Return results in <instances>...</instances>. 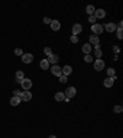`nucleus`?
I'll return each mask as SVG.
<instances>
[{"instance_id":"1","label":"nucleus","mask_w":123,"mask_h":138,"mask_svg":"<svg viewBox=\"0 0 123 138\" xmlns=\"http://www.w3.org/2000/svg\"><path fill=\"white\" fill-rule=\"evenodd\" d=\"M91 31L94 32L92 35L99 36V35H101V33L104 32V26H102V25H100V24H94V25L91 26Z\"/></svg>"},{"instance_id":"2","label":"nucleus","mask_w":123,"mask_h":138,"mask_svg":"<svg viewBox=\"0 0 123 138\" xmlns=\"http://www.w3.org/2000/svg\"><path fill=\"white\" fill-rule=\"evenodd\" d=\"M64 95H65L66 99H71V97H74V96L76 95V89L74 88V86H69V88L65 90Z\"/></svg>"},{"instance_id":"3","label":"nucleus","mask_w":123,"mask_h":138,"mask_svg":"<svg viewBox=\"0 0 123 138\" xmlns=\"http://www.w3.org/2000/svg\"><path fill=\"white\" fill-rule=\"evenodd\" d=\"M20 84H21L22 89H25V91H27L29 89H31V86H32V82H31V79H27V78H23Z\"/></svg>"},{"instance_id":"4","label":"nucleus","mask_w":123,"mask_h":138,"mask_svg":"<svg viewBox=\"0 0 123 138\" xmlns=\"http://www.w3.org/2000/svg\"><path fill=\"white\" fill-rule=\"evenodd\" d=\"M21 59H22V62L25 64H30L33 61V54H31V53H23V54L21 55Z\"/></svg>"},{"instance_id":"5","label":"nucleus","mask_w":123,"mask_h":138,"mask_svg":"<svg viewBox=\"0 0 123 138\" xmlns=\"http://www.w3.org/2000/svg\"><path fill=\"white\" fill-rule=\"evenodd\" d=\"M94 69L97 72H101L102 69H105V62L102 59H96V62L94 63Z\"/></svg>"},{"instance_id":"6","label":"nucleus","mask_w":123,"mask_h":138,"mask_svg":"<svg viewBox=\"0 0 123 138\" xmlns=\"http://www.w3.org/2000/svg\"><path fill=\"white\" fill-rule=\"evenodd\" d=\"M20 99H21V101H30L32 99V94L29 90L27 91H22L21 95H20Z\"/></svg>"},{"instance_id":"7","label":"nucleus","mask_w":123,"mask_h":138,"mask_svg":"<svg viewBox=\"0 0 123 138\" xmlns=\"http://www.w3.org/2000/svg\"><path fill=\"white\" fill-rule=\"evenodd\" d=\"M51 72H52V74H53V75H56V76H58V78H59V76L62 75V68H60L58 64H54L52 68H51Z\"/></svg>"},{"instance_id":"8","label":"nucleus","mask_w":123,"mask_h":138,"mask_svg":"<svg viewBox=\"0 0 123 138\" xmlns=\"http://www.w3.org/2000/svg\"><path fill=\"white\" fill-rule=\"evenodd\" d=\"M117 78H116V75L114 76H112V78H107V79H105L104 80V85L106 86V88H112V85H113L114 80H116Z\"/></svg>"},{"instance_id":"9","label":"nucleus","mask_w":123,"mask_h":138,"mask_svg":"<svg viewBox=\"0 0 123 138\" xmlns=\"http://www.w3.org/2000/svg\"><path fill=\"white\" fill-rule=\"evenodd\" d=\"M94 15L96 18H105L106 17V11L104 9H97V10H95Z\"/></svg>"},{"instance_id":"10","label":"nucleus","mask_w":123,"mask_h":138,"mask_svg":"<svg viewBox=\"0 0 123 138\" xmlns=\"http://www.w3.org/2000/svg\"><path fill=\"white\" fill-rule=\"evenodd\" d=\"M105 28H106V31L107 32H114L116 30H117V26H116V24H113V22H108V24H106L105 25Z\"/></svg>"},{"instance_id":"11","label":"nucleus","mask_w":123,"mask_h":138,"mask_svg":"<svg viewBox=\"0 0 123 138\" xmlns=\"http://www.w3.org/2000/svg\"><path fill=\"white\" fill-rule=\"evenodd\" d=\"M71 31H73V35H74V36H78V35L83 31V26H81L80 24H75V25L73 26V28H71Z\"/></svg>"},{"instance_id":"12","label":"nucleus","mask_w":123,"mask_h":138,"mask_svg":"<svg viewBox=\"0 0 123 138\" xmlns=\"http://www.w3.org/2000/svg\"><path fill=\"white\" fill-rule=\"evenodd\" d=\"M47 61H48V63H49V64L52 63V64L54 65V64H57V63H58V61H59V57H58L57 54H53V53H52V54L48 57Z\"/></svg>"},{"instance_id":"13","label":"nucleus","mask_w":123,"mask_h":138,"mask_svg":"<svg viewBox=\"0 0 123 138\" xmlns=\"http://www.w3.org/2000/svg\"><path fill=\"white\" fill-rule=\"evenodd\" d=\"M51 28H52L53 31H59V30H60V22H59L58 20H52V22H51Z\"/></svg>"},{"instance_id":"14","label":"nucleus","mask_w":123,"mask_h":138,"mask_svg":"<svg viewBox=\"0 0 123 138\" xmlns=\"http://www.w3.org/2000/svg\"><path fill=\"white\" fill-rule=\"evenodd\" d=\"M71 72H73V68L70 65H65V67L62 68V74L65 75V76H68L69 74H71Z\"/></svg>"},{"instance_id":"15","label":"nucleus","mask_w":123,"mask_h":138,"mask_svg":"<svg viewBox=\"0 0 123 138\" xmlns=\"http://www.w3.org/2000/svg\"><path fill=\"white\" fill-rule=\"evenodd\" d=\"M20 102H21V99H20L19 96H14V97L10 99V105L11 106H17Z\"/></svg>"},{"instance_id":"16","label":"nucleus","mask_w":123,"mask_h":138,"mask_svg":"<svg viewBox=\"0 0 123 138\" xmlns=\"http://www.w3.org/2000/svg\"><path fill=\"white\" fill-rule=\"evenodd\" d=\"M54 99H56L57 101H64V100H65V95H64V92L59 91L54 95Z\"/></svg>"},{"instance_id":"17","label":"nucleus","mask_w":123,"mask_h":138,"mask_svg":"<svg viewBox=\"0 0 123 138\" xmlns=\"http://www.w3.org/2000/svg\"><path fill=\"white\" fill-rule=\"evenodd\" d=\"M39 67H41V69L47 70L48 68H49V63H48L47 59H42V61H41V63H39Z\"/></svg>"},{"instance_id":"18","label":"nucleus","mask_w":123,"mask_h":138,"mask_svg":"<svg viewBox=\"0 0 123 138\" xmlns=\"http://www.w3.org/2000/svg\"><path fill=\"white\" fill-rule=\"evenodd\" d=\"M81 51L85 53V54H90V52H91V45L90 43H85L83 48H81Z\"/></svg>"},{"instance_id":"19","label":"nucleus","mask_w":123,"mask_h":138,"mask_svg":"<svg viewBox=\"0 0 123 138\" xmlns=\"http://www.w3.org/2000/svg\"><path fill=\"white\" fill-rule=\"evenodd\" d=\"M89 40H90V42L92 45H99L100 43V38H99V36H96V35H91Z\"/></svg>"},{"instance_id":"20","label":"nucleus","mask_w":123,"mask_h":138,"mask_svg":"<svg viewBox=\"0 0 123 138\" xmlns=\"http://www.w3.org/2000/svg\"><path fill=\"white\" fill-rule=\"evenodd\" d=\"M25 78V75H23V72L22 70H19L17 73H16V82L17 83H21V80Z\"/></svg>"},{"instance_id":"21","label":"nucleus","mask_w":123,"mask_h":138,"mask_svg":"<svg viewBox=\"0 0 123 138\" xmlns=\"http://www.w3.org/2000/svg\"><path fill=\"white\" fill-rule=\"evenodd\" d=\"M95 10L96 9H95V6H92V5H87V6H86V12H87L90 16L95 14Z\"/></svg>"},{"instance_id":"22","label":"nucleus","mask_w":123,"mask_h":138,"mask_svg":"<svg viewBox=\"0 0 123 138\" xmlns=\"http://www.w3.org/2000/svg\"><path fill=\"white\" fill-rule=\"evenodd\" d=\"M107 75H108V78H112L116 75V70H114L113 68H108L107 69Z\"/></svg>"},{"instance_id":"23","label":"nucleus","mask_w":123,"mask_h":138,"mask_svg":"<svg viewBox=\"0 0 123 138\" xmlns=\"http://www.w3.org/2000/svg\"><path fill=\"white\" fill-rule=\"evenodd\" d=\"M113 111H114V113H121V112L123 111V109H122V106H121V105H118V106H114Z\"/></svg>"},{"instance_id":"24","label":"nucleus","mask_w":123,"mask_h":138,"mask_svg":"<svg viewBox=\"0 0 123 138\" xmlns=\"http://www.w3.org/2000/svg\"><path fill=\"white\" fill-rule=\"evenodd\" d=\"M84 61H85L86 63H91L92 62V57L90 54H85V57H84Z\"/></svg>"},{"instance_id":"25","label":"nucleus","mask_w":123,"mask_h":138,"mask_svg":"<svg viewBox=\"0 0 123 138\" xmlns=\"http://www.w3.org/2000/svg\"><path fill=\"white\" fill-rule=\"evenodd\" d=\"M59 80H60V83H66V82H68V76H65V75L62 74V75L59 76Z\"/></svg>"},{"instance_id":"26","label":"nucleus","mask_w":123,"mask_h":138,"mask_svg":"<svg viewBox=\"0 0 123 138\" xmlns=\"http://www.w3.org/2000/svg\"><path fill=\"white\" fill-rule=\"evenodd\" d=\"M95 55H96V58H97V59H100V58H101V55H102V51H101V49L95 51Z\"/></svg>"},{"instance_id":"27","label":"nucleus","mask_w":123,"mask_h":138,"mask_svg":"<svg viewBox=\"0 0 123 138\" xmlns=\"http://www.w3.org/2000/svg\"><path fill=\"white\" fill-rule=\"evenodd\" d=\"M70 41H71L73 43H78V42H79V38H78V36L71 35V37H70Z\"/></svg>"},{"instance_id":"28","label":"nucleus","mask_w":123,"mask_h":138,"mask_svg":"<svg viewBox=\"0 0 123 138\" xmlns=\"http://www.w3.org/2000/svg\"><path fill=\"white\" fill-rule=\"evenodd\" d=\"M44 54L48 55V57H49V55L52 54V49H51L49 47H46V48H44Z\"/></svg>"},{"instance_id":"29","label":"nucleus","mask_w":123,"mask_h":138,"mask_svg":"<svg viewBox=\"0 0 123 138\" xmlns=\"http://www.w3.org/2000/svg\"><path fill=\"white\" fill-rule=\"evenodd\" d=\"M117 38H118V40H122V38H123L122 30H117Z\"/></svg>"},{"instance_id":"30","label":"nucleus","mask_w":123,"mask_h":138,"mask_svg":"<svg viewBox=\"0 0 123 138\" xmlns=\"http://www.w3.org/2000/svg\"><path fill=\"white\" fill-rule=\"evenodd\" d=\"M15 54L16 55H22L23 54V52H22L21 48H16V49H15Z\"/></svg>"},{"instance_id":"31","label":"nucleus","mask_w":123,"mask_h":138,"mask_svg":"<svg viewBox=\"0 0 123 138\" xmlns=\"http://www.w3.org/2000/svg\"><path fill=\"white\" fill-rule=\"evenodd\" d=\"M43 22H44L46 25H51V22H52V20H51V18H49V17H44V18H43Z\"/></svg>"},{"instance_id":"32","label":"nucleus","mask_w":123,"mask_h":138,"mask_svg":"<svg viewBox=\"0 0 123 138\" xmlns=\"http://www.w3.org/2000/svg\"><path fill=\"white\" fill-rule=\"evenodd\" d=\"M89 21H90L91 24H95V22H96V17H95V15H91V16L89 17Z\"/></svg>"},{"instance_id":"33","label":"nucleus","mask_w":123,"mask_h":138,"mask_svg":"<svg viewBox=\"0 0 123 138\" xmlns=\"http://www.w3.org/2000/svg\"><path fill=\"white\" fill-rule=\"evenodd\" d=\"M113 52L116 53V54H117V53H119V47H118V46H114L113 47Z\"/></svg>"},{"instance_id":"34","label":"nucleus","mask_w":123,"mask_h":138,"mask_svg":"<svg viewBox=\"0 0 123 138\" xmlns=\"http://www.w3.org/2000/svg\"><path fill=\"white\" fill-rule=\"evenodd\" d=\"M20 95H21V91H20V90H15V91H14V96H19L20 97Z\"/></svg>"},{"instance_id":"35","label":"nucleus","mask_w":123,"mask_h":138,"mask_svg":"<svg viewBox=\"0 0 123 138\" xmlns=\"http://www.w3.org/2000/svg\"><path fill=\"white\" fill-rule=\"evenodd\" d=\"M101 47H100V43L99 45H95V51H97V49H100Z\"/></svg>"},{"instance_id":"36","label":"nucleus","mask_w":123,"mask_h":138,"mask_svg":"<svg viewBox=\"0 0 123 138\" xmlns=\"http://www.w3.org/2000/svg\"><path fill=\"white\" fill-rule=\"evenodd\" d=\"M48 138H57V137H56V136H53V134H52V136H49V137H48Z\"/></svg>"}]
</instances>
